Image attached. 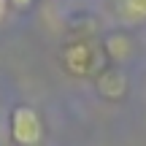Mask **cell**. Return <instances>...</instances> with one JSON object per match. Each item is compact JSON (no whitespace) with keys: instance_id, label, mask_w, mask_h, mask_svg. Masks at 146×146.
<instances>
[{"instance_id":"1","label":"cell","mask_w":146,"mask_h":146,"mask_svg":"<svg viewBox=\"0 0 146 146\" xmlns=\"http://www.w3.org/2000/svg\"><path fill=\"white\" fill-rule=\"evenodd\" d=\"M60 65L73 78H95L108 65L103 54V43L92 35H76L60 52Z\"/></svg>"},{"instance_id":"2","label":"cell","mask_w":146,"mask_h":146,"mask_svg":"<svg viewBox=\"0 0 146 146\" xmlns=\"http://www.w3.org/2000/svg\"><path fill=\"white\" fill-rule=\"evenodd\" d=\"M8 133L16 146H41L46 138V125H43V116L38 114V108L22 103L14 106L8 116Z\"/></svg>"},{"instance_id":"3","label":"cell","mask_w":146,"mask_h":146,"mask_svg":"<svg viewBox=\"0 0 146 146\" xmlns=\"http://www.w3.org/2000/svg\"><path fill=\"white\" fill-rule=\"evenodd\" d=\"M92 81H95V89H98V95L103 100H125L127 89H130L127 73L122 70L119 65H106Z\"/></svg>"},{"instance_id":"4","label":"cell","mask_w":146,"mask_h":146,"mask_svg":"<svg viewBox=\"0 0 146 146\" xmlns=\"http://www.w3.org/2000/svg\"><path fill=\"white\" fill-rule=\"evenodd\" d=\"M100 43H103V54H106V60H108V65H119V68H122L125 60L133 57V49H135L133 35H130V33H125V30L108 33Z\"/></svg>"},{"instance_id":"5","label":"cell","mask_w":146,"mask_h":146,"mask_svg":"<svg viewBox=\"0 0 146 146\" xmlns=\"http://www.w3.org/2000/svg\"><path fill=\"white\" fill-rule=\"evenodd\" d=\"M119 16L125 25H146V0H119Z\"/></svg>"},{"instance_id":"6","label":"cell","mask_w":146,"mask_h":146,"mask_svg":"<svg viewBox=\"0 0 146 146\" xmlns=\"http://www.w3.org/2000/svg\"><path fill=\"white\" fill-rule=\"evenodd\" d=\"M8 8H11V3H8V0H0V22H3V16L8 14Z\"/></svg>"},{"instance_id":"7","label":"cell","mask_w":146,"mask_h":146,"mask_svg":"<svg viewBox=\"0 0 146 146\" xmlns=\"http://www.w3.org/2000/svg\"><path fill=\"white\" fill-rule=\"evenodd\" d=\"M11 5H14V8H27V5L33 3V0H8Z\"/></svg>"}]
</instances>
